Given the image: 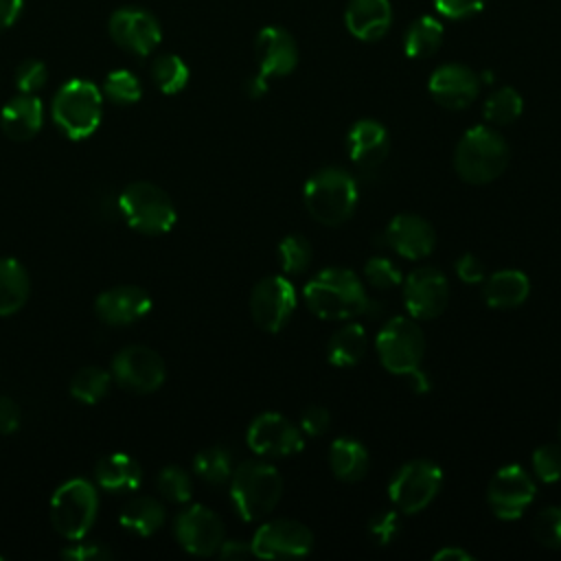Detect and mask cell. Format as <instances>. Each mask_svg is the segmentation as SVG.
I'll return each mask as SVG.
<instances>
[{
    "mask_svg": "<svg viewBox=\"0 0 561 561\" xmlns=\"http://www.w3.org/2000/svg\"><path fill=\"white\" fill-rule=\"evenodd\" d=\"M302 298L320 320H353L364 316L370 300L359 276L346 267L320 270L305 285Z\"/></svg>",
    "mask_w": 561,
    "mask_h": 561,
    "instance_id": "obj_1",
    "label": "cell"
},
{
    "mask_svg": "<svg viewBox=\"0 0 561 561\" xmlns=\"http://www.w3.org/2000/svg\"><path fill=\"white\" fill-rule=\"evenodd\" d=\"M302 199L318 224L340 226L348 221L357 208V180L342 167H322L305 182Z\"/></svg>",
    "mask_w": 561,
    "mask_h": 561,
    "instance_id": "obj_2",
    "label": "cell"
},
{
    "mask_svg": "<svg viewBox=\"0 0 561 561\" xmlns=\"http://www.w3.org/2000/svg\"><path fill=\"white\" fill-rule=\"evenodd\" d=\"M511 160V149L504 136L489 127L476 125L467 129L454 149V169L469 184H489L497 180Z\"/></svg>",
    "mask_w": 561,
    "mask_h": 561,
    "instance_id": "obj_3",
    "label": "cell"
},
{
    "mask_svg": "<svg viewBox=\"0 0 561 561\" xmlns=\"http://www.w3.org/2000/svg\"><path fill=\"white\" fill-rule=\"evenodd\" d=\"M283 495V478L278 469L265 460H245L230 476V500L245 522L270 515Z\"/></svg>",
    "mask_w": 561,
    "mask_h": 561,
    "instance_id": "obj_4",
    "label": "cell"
},
{
    "mask_svg": "<svg viewBox=\"0 0 561 561\" xmlns=\"http://www.w3.org/2000/svg\"><path fill=\"white\" fill-rule=\"evenodd\" d=\"M50 114L64 136L83 140L92 136L101 123L103 94L92 81L70 79L57 90Z\"/></svg>",
    "mask_w": 561,
    "mask_h": 561,
    "instance_id": "obj_5",
    "label": "cell"
},
{
    "mask_svg": "<svg viewBox=\"0 0 561 561\" xmlns=\"http://www.w3.org/2000/svg\"><path fill=\"white\" fill-rule=\"evenodd\" d=\"M99 515V491L83 478L64 482L50 497V522L55 530L68 539H83Z\"/></svg>",
    "mask_w": 561,
    "mask_h": 561,
    "instance_id": "obj_6",
    "label": "cell"
},
{
    "mask_svg": "<svg viewBox=\"0 0 561 561\" xmlns=\"http://www.w3.org/2000/svg\"><path fill=\"white\" fill-rule=\"evenodd\" d=\"M118 208L134 230L149 237L169 232L178 221L171 197L151 182L127 184L118 197Z\"/></svg>",
    "mask_w": 561,
    "mask_h": 561,
    "instance_id": "obj_7",
    "label": "cell"
},
{
    "mask_svg": "<svg viewBox=\"0 0 561 561\" xmlns=\"http://www.w3.org/2000/svg\"><path fill=\"white\" fill-rule=\"evenodd\" d=\"M377 357L390 375H408L421 368L425 357V335L410 316H394L383 322L375 340Z\"/></svg>",
    "mask_w": 561,
    "mask_h": 561,
    "instance_id": "obj_8",
    "label": "cell"
},
{
    "mask_svg": "<svg viewBox=\"0 0 561 561\" xmlns=\"http://www.w3.org/2000/svg\"><path fill=\"white\" fill-rule=\"evenodd\" d=\"M443 486V469L432 460L401 465L388 482V497L399 513H421L434 502Z\"/></svg>",
    "mask_w": 561,
    "mask_h": 561,
    "instance_id": "obj_9",
    "label": "cell"
},
{
    "mask_svg": "<svg viewBox=\"0 0 561 561\" xmlns=\"http://www.w3.org/2000/svg\"><path fill=\"white\" fill-rule=\"evenodd\" d=\"M298 305L296 287L283 276L261 278L250 294V316L261 331L278 333L287 327Z\"/></svg>",
    "mask_w": 561,
    "mask_h": 561,
    "instance_id": "obj_10",
    "label": "cell"
},
{
    "mask_svg": "<svg viewBox=\"0 0 561 561\" xmlns=\"http://www.w3.org/2000/svg\"><path fill=\"white\" fill-rule=\"evenodd\" d=\"M250 451L263 458H285L302 451L305 434L300 425L280 412H261L252 419L245 432Z\"/></svg>",
    "mask_w": 561,
    "mask_h": 561,
    "instance_id": "obj_11",
    "label": "cell"
},
{
    "mask_svg": "<svg viewBox=\"0 0 561 561\" xmlns=\"http://www.w3.org/2000/svg\"><path fill=\"white\" fill-rule=\"evenodd\" d=\"M537 495L533 476L519 465H504L495 471L486 489V502L495 517L517 519L526 513Z\"/></svg>",
    "mask_w": 561,
    "mask_h": 561,
    "instance_id": "obj_12",
    "label": "cell"
},
{
    "mask_svg": "<svg viewBox=\"0 0 561 561\" xmlns=\"http://www.w3.org/2000/svg\"><path fill=\"white\" fill-rule=\"evenodd\" d=\"M112 377L131 392H156L167 377L164 359L149 346L131 344L121 348L112 359Z\"/></svg>",
    "mask_w": 561,
    "mask_h": 561,
    "instance_id": "obj_13",
    "label": "cell"
},
{
    "mask_svg": "<svg viewBox=\"0 0 561 561\" xmlns=\"http://www.w3.org/2000/svg\"><path fill=\"white\" fill-rule=\"evenodd\" d=\"M252 554L259 559H300L313 548V533L296 519H272L256 528Z\"/></svg>",
    "mask_w": 561,
    "mask_h": 561,
    "instance_id": "obj_14",
    "label": "cell"
},
{
    "mask_svg": "<svg viewBox=\"0 0 561 561\" xmlns=\"http://www.w3.org/2000/svg\"><path fill=\"white\" fill-rule=\"evenodd\" d=\"M401 285L405 311L414 320H434L449 302V283L436 267H416L403 278Z\"/></svg>",
    "mask_w": 561,
    "mask_h": 561,
    "instance_id": "obj_15",
    "label": "cell"
},
{
    "mask_svg": "<svg viewBox=\"0 0 561 561\" xmlns=\"http://www.w3.org/2000/svg\"><path fill=\"white\" fill-rule=\"evenodd\" d=\"M173 533L178 543L195 557L215 554L224 541V524L219 515L202 504H191L180 511Z\"/></svg>",
    "mask_w": 561,
    "mask_h": 561,
    "instance_id": "obj_16",
    "label": "cell"
},
{
    "mask_svg": "<svg viewBox=\"0 0 561 561\" xmlns=\"http://www.w3.org/2000/svg\"><path fill=\"white\" fill-rule=\"evenodd\" d=\"M112 39L131 55H149L162 39L158 20L138 7H123L110 18Z\"/></svg>",
    "mask_w": 561,
    "mask_h": 561,
    "instance_id": "obj_17",
    "label": "cell"
},
{
    "mask_svg": "<svg viewBox=\"0 0 561 561\" xmlns=\"http://www.w3.org/2000/svg\"><path fill=\"white\" fill-rule=\"evenodd\" d=\"M432 99L447 110L469 107L480 92V77L462 64H443L438 66L427 81Z\"/></svg>",
    "mask_w": 561,
    "mask_h": 561,
    "instance_id": "obj_18",
    "label": "cell"
},
{
    "mask_svg": "<svg viewBox=\"0 0 561 561\" xmlns=\"http://www.w3.org/2000/svg\"><path fill=\"white\" fill-rule=\"evenodd\" d=\"M383 241L399 256L410 261H421L432 254L436 245V232L432 224L421 215L401 213L388 221L383 230Z\"/></svg>",
    "mask_w": 561,
    "mask_h": 561,
    "instance_id": "obj_19",
    "label": "cell"
},
{
    "mask_svg": "<svg viewBox=\"0 0 561 561\" xmlns=\"http://www.w3.org/2000/svg\"><path fill=\"white\" fill-rule=\"evenodd\" d=\"M346 151L357 171L373 173L390 153V134L379 121L362 118L346 134Z\"/></svg>",
    "mask_w": 561,
    "mask_h": 561,
    "instance_id": "obj_20",
    "label": "cell"
},
{
    "mask_svg": "<svg viewBox=\"0 0 561 561\" xmlns=\"http://www.w3.org/2000/svg\"><path fill=\"white\" fill-rule=\"evenodd\" d=\"M94 311L101 322L125 327L151 311V296L138 285H116L96 296Z\"/></svg>",
    "mask_w": 561,
    "mask_h": 561,
    "instance_id": "obj_21",
    "label": "cell"
},
{
    "mask_svg": "<svg viewBox=\"0 0 561 561\" xmlns=\"http://www.w3.org/2000/svg\"><path fill=\"white\" fill-rule=\"evenodd\" d=\"M259 72L263 77H287L298 66V46L283 26H265L254 42Z\"/></svg>",
    "mask_w": 561,
    "mask_h": 561,
    "instance_id": "obj_22",
    "label": "cell"
},
{
    "mask_svg": "<svg viewBox=\"0 0 561 561\" xmlns=\"http://www.w3.org/2000/svg\"><path fill=\"white\" fill-rule=\"evenodd\" d=\"M44 123V107L35 94L13 96L0 112V127L7 138L26 142L39 134Z\"/></svg>",
    "mask_w": 561,
    "mask_h": 561,
    "instance_id": "obj_23",
    "label": "cell"
},
{
    "mask_svg": "<svg viewBox=\"0 0 561 561\" xmlns=\"http://www.w3.org/2000/svg\"><path fill=\"white\" fill-rule=\"evenodd\" d=\"M346 28L362 42L381 39L392 22V9L388 0H351L344 13Z\"/></svg>",
    "mask_w": 561,
    "mask_h": 561,
    "instance_id": "obj_24",
    "label": "cell"
},
{
    "mask_svg": "<svg viewBox=\"0 0 561 561\" xmlns=\"http://www.w3.org/2000/svg\"><path fill=\"white\" fill-rule=\"evenodd\" d=\"M482 296L491 309H515L526 302L530 280L519 270H500L482 280Z\"/></svg>",
    "mask_w": 561,
    "mask_h": 561,
    "instance_id": "obj_25",
    "label": "cell"
},
{
    "mask_svg": "<svg viewBox=\"0 0 561 561\" xmlns=\"http://www.w3.org/2000/svg\"><path fill=\"white\" fill-rule=\"evenodd\" d=\"M94 480L107 493L136 491L142 480V469L127 454H110L96 462Z\"/></svg>",
    "mask_w": 561,
    "mask_h": 561,
    "instance_id": "obj_26",
    "label": "cell"
},
{
    "mask_svg": "<svg viewBox=\"0 0 561 561\" xmlns=\"http://www.w3.org/2000/svg\"><path fill=\"white\" fill-rule=\"evenodd\" d=\"M368 467H370V454L359 440L351 436H340L331 443L329 469L337 480L357 482L368 473Z\"/></svg>",
    "mask_w": 561,
    "mask_h": 561,
    "instance_id": "obj_27",
    "label": "cell"
},
{
    "mask_svg": "<svg viewBox=\"0 0 561 561\" xmlns=\"http://www.w3.org/2000/svg\"><path fill=\"white\" fill-rule=\"evenodd\" d=\"M31 294L28 272L18 259H0V316H11L24 307Z\"/></svg>",
    "mask_w": 561,
    "mask_h": 561,
    "instance_id": "obj_28",
    "label": "cell"
},
{
    "mask_svg": "<svg viewBox=\"0 0 561 561\" xmlns=\"http://www.w3.org/2000/svg\"><path fill=\"white\" fill-rule=\"evenodd\" d=\"M368 346L366 329L359 322H348L333 331V335L327 342V359L331 366L348 368L355 366Z\"/></svg>",
    "mask_w": 561,
    "mask_h": 561,
    "instance_id": "obj_29",
    "label": "cell"
},
{
    "mask_svg": "<svg viewBox=\"0 0 561 561\" xmlns=\"http://www.w3.org/2000/svg\"><path fill=\"white\" fill-rule=\"evenodd\" d=\"M118 522L125 530L138 537H151L164 524V506L149 495L134 497L123 506Z\"/></svg>",
    "mask_w": 561,
    "mask_h": 561,
    "instance_id": "obj_30",
    "label": "cell"
},
{
    "mask_svg": "<svg viewBox=\"0 0 561 561\" xmlns=\"http://www.w3.org/2000/svg\"><path fill=\"white\" fill-rule=\"evenodd\" d=\"M443 35H445V28L436 18L421 15L408 26L403 37V50L410 59L432 57L440 48Z\"/></svg>",
    "mask_w": 561,
    "mask_h": 561,
    "instance_id": "obj_31",
    "label": "cell"
},
{
    "mask_svg": "<svg viewBox=\"0 0 561 561\" xmlns=\"http://www.w3.org/2000/svg\"><path fill=\"white\" fill-rule=\"evenodd\" d=\"M193 471L197 473V478H202L204 482H208L213 486L226 484V482H230V476L234 471L232 454L219 445L206 447L195 456Z\"/></svg>",
    "mask_w": 561,
    "mask_h": 561,
    "instance_id": "obj_32",
    "label": "cell"
},
{
    "mask_svg": "<svg viewBox=\"0 0 561 561\" xmlns=\"http://www.w3.org/2000/svg\"><path fill=\"white\" fill-rule=\"evenodd\" d=\"M522 110H524L522 94L511 85H502L493 90L482 105L484 121L491 125H511L522 116Z\"/></svg>",
    "mask_w": 561,
    "mask_h": 561,
    "instance_id": "obj_33",
    "label": "cell"
},
{
    "mask_svg": "<svg viewBox=\"0 0 561 561\" xmlns=\"http://www.w3.org/2000/svg\"><path fill=\"white\" fill-rule=\"evenodd\" d=\"M112 383V375L99 366H83L70 379V394L81 403H99Z\"/></svg>",
    "mask_w": 561,
    "mask_h": 561,
    "instance_id": "obj_34",
    "label": "cell"
},
{
    "mask_svg": "<svg viewBox=\"0 0 561 561\" xmlns=\"http://www.w3.org/2000/svg\"><path fill=\"white\" fill-rule=\"evenodd\" d=\"M151 79L164 94H178L188 83V66L178 55H160L151 66Z\"/></svg>",
    "mask_w": 561,
    "mask_h": 561,
    "instance_id": "obj_35",
    "label": "cell"
},
{
    "mask_svg": "<svg viewBox=\"0 0 561 561\" xmlns=\"http://www.w3.org/2000/svg\"><path fill=\"white\" fill-rule=\"evenodd\" d=\"M311 243L302 234H287L278 243V263L285 276H300L311 265Z\"/></svg>",
    "mask_w": 561,
    "mask_h": 561,
    "instance_id": "obj_36",
    "label": "cell"
},
{
    "mask_svg": "<svg viewBox=\"0 0 561 561\" xmlns=\"http://www.w3.org/2000/svg\"><path fill=\"white\" fill-rule=\"evenodd\" d=\"M103 94L116 103V105H131L142 96V88L140 81L134 72L129 70H112L105 77L103 83Z\"/></svg>",
    "mask_w": 561,
    "mask_h": 561,
    "instance_id": "obj_37",
    "label": "cell"
},
{
    "mask_svg": "<svg viewBox=\"0 0 561 561\" xmlns=\"http://www.w3.org/2000/svg\"><path fill=\"white\" fill-rule=\"evenodd\" d=\"M156 486L162 497H167L175 504H184L193 495V480H191L188 471H184L178 465L164 467L156 478Z\"/></svg>",
    "mask_w": 561,
    "mask_h": 561,
    "instance_id": "obj_38",
    "label": "cell"
},
{
    "mask_svg": "<svg viewBox=\"0 0 561 561\" xmlns=\"http://www.w3.org/2000/svg\"><path fill=\"white\" fill-rule=\"evenodd\" d=\"M364 278L368 280L370 287H375L379 291L394 289L403 283V274H401L399 265H394V261L388 256L368 259L364 265Z\"/></svg>",
    "mask_w": 561,
    "mask_h": 561,
    "instance_id": "obj_39",
    "label": "cell"
},
{
    "mask_svg": "<svg viewBox=\"0 0 561 561\" xmlns=\"http://www.w3.org/2000/svg\"><path fill=\"white\" fill-rule=\"evenodd\" d=\"M533 535L543 548L561 550V506H546L533 522Z\"/></svg>",
    "mask_w": 561,
    "mask_h": 561,
    "instance_id": "obj_40",
    "label": "cell"
},
{
    "mask_svg": "<svg viewBox=\"0 0 561 561\" xmlns=\"http://www.w3.org/2000/svg\"><path fill=\"white\" fill-rule=\"evenodd\" d=\"M535 478L552 484L561 480V443H546L533 451Z\"/></svg>",
    "mask_w": 561,
    "mask_h": 561,
    "instance_id": "obj_41",
    "label": "cell"
},
{
    "mask_svg": "<svg viewBox=\"0 0 561 561\" xmlns=\"http://www.w3.org/2000/svg\"><path fill=\"white\" fill-rule=\"evenodd\" d=\"M48 81V70L46 64L39 59H24L15 68V88L22 94H35L39 92Z\"/></svg>",
    "mask_w": 561,
    "mask_h": 561,
    "instance_id": "obj_42",
    "label": "cell"
},
{
    "mask_svg": "<svg viewBox=\"0 0 561 561\" xmlns=\"http://www.w3.org/2000/svg\"><path fill=\"white\" fill-rule=\"evenodd\" d=\"M399 511H379L368 522V533L379 546H388L399 535Z\"/></svg>",
    "mask_w": 561,
    "mask_h": 561,
    "instance_id": "obj_43",
    "label": "cell"
},
{
    "mask_svg": "<svg viewBox=\"0 0 561 561\" xmlns=\"http://www.w3.org/2000/svg\"><path fill=\"white\" fill-rule=\"evenodd\" d=\"M484 4L486 0H434L436 11L449 20H465L478 15Z\"/></svg>",
    "mask_w": 561,
    "mask_h": 561,
    "instance_id": "obj_44",
    "label": "cell"
},
{
    "mask_svg": "<svg viewBox=\"0 0 561 561\" xmlns=\"http://www.w3.org/2000/svg\"><path fill=\"white\" fill-rule=\"evenodd\" d=\"M329 421H331V414H329L327 408L309 405V408L302 410L298 425H300L305 436L316 438V436H320V434H324L329 430Z\"/></svg>",
    "mask_w": 561,
    "mask_h": 561,
    "instance_id": "obj_45",
    "label": "cell"
},
{
    "mask_svg": "<svg viewBox=\"0 0 561 561\" xmlns=\"http://www.w3.org/2000/svg\"><path fill=\"white\" fill-rule=\"evenodd\" d=\"M61 557L70 559V561H105V559L112 557V552L105 546L96 543V541H88L85 543V541L77 539V543L66 546L61 550Z\"/></svg>",
    "mask_w": 561,
    "mask_h": 561,
    "instance_id": "obj_46",
    "label": "cell"
},
{
    "mask_svg": "<svg viewBox=\"0 0 561 561\" xmlns=\"http://www.w3.org/2000/svg\"><path fill=\"white\" fill-rule=\"evenodd\" d=\"M454 270H456V276L462 283H467V285H478V283H482L486 278L482 261L476 254H471V252L458 256L456 263H454Z\"/></svg>",
    "mask_w": 561,
    "mask_h": 561,
    "instance_id": "obj_47",
    "label": "cell"
},
{
    "mask_svg": "<svg viewBox=\"0 0 561 561\" xmlns=\"http://www.w3.org/2000/svg\"><path fill=\"white\" fill-rule=\"evenodd\" d=\"M20 427V408L11 397L0 394V434H11Z\"/></svg>",
    "mask_w": 561,
    "mask_h": 561,
    "instance_id": "obj_48",
    "label": "cell"
},
{
    "mask_svg": "<svg viewBox=\"0 0 561 561\" xmlns=\"http://www.w3.org/2000/svg\"><path fill=\"white\" fill-rule=\"evenodd\" d=\"M217 552L221 559H245L252 554V546L241 539H224Z\"/></svg>",
    "mask_w": 561,
    "mask_h": 561,
    "instance_id": "obj_49",
    "label": "cell"
},
{
    "mask_svg": "<svg viewBox=\"0 0 561 561\" xmlns=\"http://www.w3.org/2000/svg\"><path fill=\"white\" fill-rule=\"evenodd\" d=\"M22 11V0H0V28L11 26Z\"/></svg>",
    "mask_w": 561,
    "mask_h": 561,
    "instance_id": "obj_50",
    "label": "cell"
},
{
    "mask_svg": "<svg viewBox=\"0 0 561 561\" xmlns=\"http://www.w3.org/2000/svg\"><path fill=\"white\" fill-rule=\"evenodd\" d=\"M432 559L434 561H473L476 557L471 552H467L465 548H460V546H447V548L436 550Z\"/></svg>",
    "mask_w": 561,
    "mask_h": 561,
    "instance_id": "obj_51",
    "label": "cell"
},
{
    "mask_svg": "<svg viewBox=\"0 0 561 561\" xmlns=\"http://www.w3.org/2000/svg\"><path fill=\"white\" fill-rule=\"evenodd\" d=\"M265 92H267V77H263L261 72L248 77V81H245V94H248L250 99H261Z\"/></svg>",
    "mask_w": 561,
    "mask_h": 561,
    "instance_id": "obj_52",
    "label": "cell"
},
{
    "mask_svg": "<svg viewBox=\"0 0 561 561\" xmlns=\"http://www.w3.org/2000/svg\"><path fill=\"white\" fill-rule=\"evenodd\" d=\"M403 377L408 379L410 388H412L414 392H419V394H423V392H427V390L432 388L430 377H427L421 368H416V370H412V373H408V375H403Z\"/></svg>",
    "mask_w": 561,
    "mask_h": 561,
    "instance_id": "obj_53",
    "label": "cell"
},
{
    "mask_svg": "<svg viewBox=\"0 0 561 561\" xmlns=\"http://www.w3.org/2000/svg\"><path fill=\"white\" fill-rule=\"evenodd\" d=\"M559 438H561V419H559Z\"/></svg>",
    "mask_w": 561,
    "mask_h": 561,
    "instance_id": "obj_54",
    "label": "cell"
}]
</instances>
